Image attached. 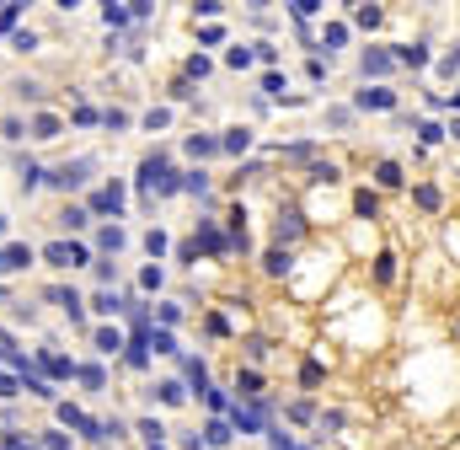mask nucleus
<instances>
[{"label": "nucleus", "instance_id": "14", "mask_svg": "<svg viewBox=\"0 0 460 450\" xmlns=\"http://www.w3.org/2000/svg\"><path fill=\"white\" fill-rule=\"evenodd\" d=\"M203 440H209L214 450H230V440H236V434H230V424H225V418H209V424H203Z\"/></svg>", "mask_w": 460, "mask_h": 450}, {"label": "nucleus", "instance_id": "10", "mask_svg": "<svg viewBox=\"0 0 460 450\" xmlns=\"http://www.w3.org/2000/svg\"><path fill=\"white\" fill-rule=\"evenodd\" d=\"M236 397H241V402H252V408L262 402V375H257V370H241V375H236Z\"/></svg>", "mask_w": 460, "mask_h": 450}, {"label": "nucleus", "instance_id": "32", "mask_svg": "<svg viewBox=\"0 0 460 450\" xmlns=\"http://www.w3.org/2000/svg\"><path fill=\"white\" fill-rule=\"evenodd\" d=\"M326 43H332V48H342V43H348V27H342V21H332V27L321 33V48H326Z\"/></svg>", "mask_w": 460, "mask_h": 450}, {"label": "nucleus", "instance_id": "38", "mask_svg": "<svg viewBox=\"0 0 460 450\" xmlns=\"http://www.w3.org/2000/svg\"><path fill=\"white\" fill-rule=\"evenodd\" d=\"M80 381H86V386H107V375H102V365H86V370H75Z\"/></svg>", "mask_w": 460, "mask_h": 450}, {"label": "nucleus", "instance_id": "9", "mask_svg": "<svg viewBox=\"0 0 460 450\" xmlns=\"http://www.w3.org/2000/svg\"><path fill=\"white\" fill-rule=\"evenodd\" d=\"M391 54H396V64H407V70H428V38L401 43V48H391Z\"/></svg>", "mask_w": 460, "mask_h": 450}, {"label": "nucleus", "instance_id": "36", "mask_svg": "<svg viewBox=\"0 0 460 450\" xmlns=\"http://www.w3.org/2000/svg\"><path fill=\"white\" fill-rule=\"evenodd\" d=\"M123 359H129L134 370H145V365H150V348H145V343H129V354H123Z\"/></svg>", "mask_w": 460, "mask_h": 450}, {"label": "nucleus", "instance_id": "40", "mask_svg": "<svg viewBox=\"0 0 460 450\" xmlns=\"http://www.w3.org/2000/svg\"><path fill=\"white\" fill-rule=\"evenodd\" d=\"M140 434H145V440H150V445H160V434H166V429H160L156 418H140Z\"/></svg>", "mask_w": 460, "mask_h": 450}, {"label": "nucleus", "instance_id": "16", "mask_svg": "<svg viewBox=\"0 0 460 450\" xmlns=\"http://www.w3.org/2000/svg\"><path fill=\"white\" fill-rule=\"evenodd\" d=\"M375 183H380V188H401V183H407V177H401V161H391V156L375 161Z\"/></svg>", "mask_w": 460, "mask_h": 450}, {"label": "nucleus", "instance_id": "8", "mask_svg": "<svg viewBox=\"0 0 460 450\" xmlns=\"http://www.w3.org/2000/svg\"><path fill=\"white\" fill-rule=\"evenodd\" d=\"M230 429L241 434H262V424H268V402H257V408H230V418H225Z\"/></svg>", "mask_w": 460, "mask_h": 450}, {"label": "nucleus", "instance_id": "43", "mask_svg": "<svg viewBox=\"0 0 460 450\" xmlns=\"http://www.w3.org/2000/svg\"><path fill=\"white\" fill-rule=\"evenodd\" d=\"M289 418H300V424H305V418H316V402H289Z\"/></svg>", "mask_w": 460, "mask_h": 450}, {"label": "nucleus", "instance_id": "4", "mask_svg": "<svg viewBox=\"0 0 460 450\" xmlns=\"http://www.w3.org/2000/svg\"><path fill=\"white\" fill-rule=\"evenodd\" d=\"M193 246H199V252H209V258H225V252H230V236H225L214 220H199V231H193Z\"/></svg>", "mask_w": 460, "mask_h": 450}, {"label": "nucleus", "instance_id": "34", "mask_svg": "<svg viewBox=\"0 0 460 450\" xmlns=\"http://www.w3.org/2000/svg\"><path fill=\"white\" fill-rule=\"evenodd\" d=\"M311 177H316V183H338L342 172H338V166H332V161H316V166H311Z\"/></svg>", "mask_w": 460, "mask_h": 450}, {"label": "nucleus", "instance_id": "48", "mask_svg": "<svg viewBox=\"0 0 460 450\" xmlns=\"http://www.w3.org/2000/svg\"><path fill=\"white\" fill-rule=\"evenodd\" d=\"M439 70H444V75H460V48H455V54H444Z\"/></svg>", "mask_w": 460, "mask_h": 450}, {"label": "nucleus", "instance_id": "13", "mask_svg": "<svg viewBox=\"0 0 460 450\" xmlns=\"http://www.w3.org/2000/svg\"><path fill=\"white\" fill-rule=\"evenodd\" d=\"M412 204H418V209H428V215H439L444 193H439V188H434V183H418V188H412Z\"/></svg>", "mask_w": 460, "mask_h": 450}, {"label": "nucleus", "instance_id": "42", "mask_svg": "<svg viewBox=\"0 0 460 450\" xmlns=\"http://www.w3.org/2000/svg\"><path fill=\"white\" fill-rule=\"evenodd\" d=\"M203 397H209V408H214V413H230V402H225V391H220V386H209Z\"/></svg>", "mask_w": 460, "mask_h": 450}, {"label": "nucleus", "instance_id": "3", "mask_svg": "<svg viewBox=\"0 0 460 450\" xmlns=\"http://www.w3.org/2000/svg\"><path fill=\"white\" fill-rule=\"evenodd\" d=\"M91 166H97L91 156H80V161H64V166H54V172H43V183H54V188H80Z\"/></svg>", "mask_w": 460, "mask_h": 450}, {"label": "nucleus", "instance_id": "52", "mask_svg": "<svg viewBox=\"0 0 460 450\" xmlns=\"http://www.w3.org/2000/svg\"><path fill=\"white\" fill-rule=\"evenodd\" d=\"M455 177H460V172H455Z\"/></svg>", "mask_w": 460, "mask_h": 450}, {"label": "nucleus", "instance_id": "22", "mask_svg": "<svg viewBox=\"0 0 460 450\" xmlns=\"http://www.w3.org/2000/svg\"><path fill=\"white\" fill-rule=\"evenodd\" d=\"M396 279V252H380L375 258V285H391Z\"/></svg>", "mask_w": 460, "mask_h": 450}, {"label": "nucleus", "instance_id": "12", "mask_svg": "<svg viewBox=\"0 0 460 450\" xmlns=\"http://www.w3.org/2000/svg\"><path fill=\"white\" fill-rule=\"evenodd\" d=\"M353 215H359V220H380V193L359 188V193H353Z\"/></svg>", "mask_w": 460, "mask_h": 450}, {"label": "nucleus", "instance_id": "23", "mask_svg": "<svg viewBox=\"0 0 460 450\" xmlns=\"http://www.w3.org/2000/svg\"><path fill=\"white\" fill-rule=\"evenodd\" d=\"M262 91H268V97H279V102H295V97H289V86H284V75H279V70H273V75H262Z\"/></svg>", "mask_w": 460, "mask_h": 450}, {"label": "nucleus", "instance_id": "24", "mask_svg": "<svg viewBox=\"0 0 460 450\" xmlns=\"http://www.w3.org/2000/svg\"><path fill=\"white\" fill-rule=\"evenodd\" d=\"M59 134V118L54 113H38V123H33V140H54Z\"/></svg>", "mask_w": 460, "mask_h": 450}, {"label": "nucleus", "instance_id": "41", "mask_svg": "<svg viewBox=\"0 0 460 450\" xmlns=\"http://www.w3.org/2000/svg\"><path fill=\"white\" fill-rule=\"evenodd\" d=\"M182 188H187V193H203V188H209V177H203V172H187V177H182Z\"/></svg>", "mask_w": 460, "mask_h": 450}, {"label": "nucleus", "instance_id": "31", "mask_svg": "<svg viewBox=\"0 0 460 450\" xmlns=\"http://www.w3.org/2000/svg\"><path fill=\"white\" fill-rule=\"evenodd\" d=\"M353 21H359V27H380L385 11H380V6H359V11H353Z\"/></svg>", "mask_w": 460, "mask_h": 450}, {"label": "nucleus", "instance_id": "11", "mask_svg": "<svg viewBox=\"0 0 460 450\" xmlns=\"http://www.w3.org/2000/svg\"><path fill=\"white\" fill-rule=\"evenodd\" d=\"M33 263V246H0V273H17Z\"/></svg>", "mask_w": 460, "mask_h": 450}, {"label": "nucleus", "instance_id": "46", "mask_svg": "<svg viewBox=\"0 0 460 450\" xmlns=\"http://www.w3.org/2000/svg\"><path fill=\"white\" fill-rule=\"evenodd\" d=\"M209 332H214V338H225V332H230V322H225L220 311H209Z\"/></svg>", "mask_w": 460, "mask_h": 450}, {"label": "nucleus", "instance_id": "49", "mask_svg": "<svg viewBox=\"0 0 460 450\" xmlns=\"http://www.w3.org/2000/svg\"><path fill=\"white\" fill-rule=\"evenodd\" d=\"M444 134H455V140H460V118H455V123H450V129H444Z\"/></svg>", "mask_w": 460, "mask_h": 450}, {"label": "nucleus", "instance_id": "20", "mask_svg": "<svg viewBox=\"0 0 460 450\" xmlns=\"http://www.w3.org/2000/svg\"><path fill=\"white\" fill-rule=\"evenodd\" d=\"M48 300H54V306H64V311H70V316H75V322H80V295H75V289L54 285V289H48Z\"/></svg>", "mask_w": 460, "mask_h": 450}, {"label": "nucleus", "instance_id": "28", "mask_svg": "<svg viewBox=\"0 0 460 450\" xmlns=\"http://www.w3.org/2000/svg\"><path fill=\"white\" fill-rule=\"evenodd\" d=\"M123 242H129V236H123L118 225H107V231H102V236H97V246H102V252H118Z\"/></svg>", "mask_w": 460, "mask_h": 450}, {"label": "nucleus", "instance_id": "6", "mask_svg": "<svg viewBox=\"0 0 460 450\" xmlns=\"http://www.w3.org/2000/svg\"><path fill=\"white\" fill-rule=\"evenodd\" d=\"M369 107L375 113H396V91L391 86H364L359 97H353V113H369Z\"/></svg>", "mask_w": 460, "mask_h": 450}, {"label": "nucleus", "instance_id": "51", "mask_svg": "<svg viewBox=\"0 0 460 450\" xmlns=\"http://www.w3.org/2000/svg\"><path fill=\"white\" fill-rule=\"evenodd\" d=\"M150 450H160V445H150Z\"/></svg>", "mask_w": 460, "mask_h": 450}, {"label": "nucleus", "instance_id": "29", "mask_svg": "<svg viewBox=\"0 0 460 450\" xmlns=\"http://www.w3.org/2000/svg\"><path fill=\"white\" fill-rule=\"evenodd\" d=\"M418 134H423V145H439V140H450V134H444V123H434V118H423V123H418Z\"/></svg>", "mask_w": 460, "mask_h": 450}, {"label": "nucleus", "instance_id": "33", "mask_svg": "<svg viewBox=\"0 0 460 450\" xmlns=\"http://www.w3.org/2000/svg\"><path fill=\"white\" fill-rule=\"evenodd\" d=\"M187 381L199 391H209V370H203V359H187Z\"/></svg>", "mask_w": 460, "mask_h": 450}, {"label": "nucleus", "instance_id": "21", "mask_svg": "<svg viewBox=\"0 0 460 450\" xmlns=\"http://www.w3.org/2000/svg\"><path fill=\"white\" fill-rule=\"evenodd\" d=\"M160 402H166V408H182V402H187V386H182V381H160Z\"/></svg>", "mask_w": 460, "mask_h": 450}, {"label": "nucleus", "instance_id": "17", "mask_svg": "<svg viewBox=\"0 0 460 450\" xmlns=\"http://www.w3.org/2000/svg\"><path fill=\"white\" fill-rule=\"evenodd\" d=\"M187 156L209 161V156H220V140H214V134H187Z\"/></svg>", "mask_w": 460, "mask_h": 450}, {"label": "nucleus", "instance_id": "15", "mask_svg": "<svg viewBox=\"0 0 460 450\" xmlns=\"http://www.w3.org/2000/svg\"><path fill=\"white\" fill-rule=\"evenodd\" d=\"M289 258H295V252H284V246H268V252H262V273H268V279H279L284 268H289Z\"/></svg>", "mask_w": 460, "mask_h": 450}, {"label": "nucleus", "instance_id": "45", "mask_svg": "<svg viewBox=\"0 0 460 450\" xmlns=\"http://www.w3.org/2000/svg\"><path fill=\"white\" fill-rule=\"evenodd\" d=\"M0 134H6V140H21L27 129H21V118H6V123H0Z\"/></svg>", "mask_w": 460, "mask_h": 450}, {"label": "nucleus", "instance_id": "19", "mask_svg": "<svg viewBox=\"0 0 460 450\" xmlns=\"http://www.w3.org/2000/svg\"><path fill=\"white\" fill-rule=\"evenodd\" d=\"M91 209H102V215H118V209H123V188L113 183L107 193H97V199H91Z\"/></svg>", "mask_w": 460, "mask_h": 450}, {"label": "nucleus", "instance_id": "30", "mask_svg": "<svg viewBox=\"0 0 460 450\" xmlns=\"http://www.w3.org/2000/svg\"><path fill=\"white\" fill-rule=\"evenodd\" d=\"M91 306H97L102 316H113V311H123V300L113 295V289H97V300H91Z\"/></svg>", "mask_w": 460, "mask_h": 450}, {"label": "nucleus", "instance_id": "18", "mask_svg": "<svg viewBox=\"0 0 460 450\" xmlns=\"http://www.w3.org/2000/svg\"><path fill=\"white\" fill-rule=\"evenodd\" d=\"M246 145H252V129H225V134H220V150H225V156H241Z\"/></svg>", "mask_w": 460, "mask_h": 450}, {"label": "nucleus", "instance_id": "2", "mask_svg": "<svg viewBox=\"0 0 460 450\" xmlns=\"http://www.w3.org/2000/svg\"><path fill=\"white\" fill-rule=\"evenodd\" d=\"M43 263H54V268H80V263H91V252L80 242H48L43 246Z\"/></svg>", "mask_w": 460, "mask_h": 450}, {"label": "nucleus", "instance_id": "26", "mask_svg": "<svg viewBox=\"0 0 460 450\" xmlns=\"http://www.w3.org/2000/svg\"><path fill=\"white\" fill-rule=\"evenodd\" d=\"M97 348H102V354H118V348H123V332L118 327H102L97 332Z\"/></svg>", "mask_w": 460, "mask_h": 450}, {"label": "nucleus", "instance_id": "44", "mask_svg": "<svg viewBox=\"0 0 460 450\" xmlns=\"http://www.w3.org/2000/svg\"><path fill=\"white\" fill-rule=\"evenodd\" d=\"M316 11H321L316 0H295V17H300V21H311V17H316Z\"/></svg>", "mask_w": 460, "mask_h": 450}, {"label": "nucleus", "instance_id": "5", "mask_svg": "<svg viewBox=\"0 0 460 450\" xmlns=\"http://www.w3.org/2000/svg\"><path fill=\"white\" fill-rule=\"evenodd\" d=\"M359 70H364V81L375 75V86H380L385 75L396 70V54H391V48H364V54H359Z\"/></svg>", "mask_w": 460, "mask_h": 450}, {"label": "nucleus", "instance_id": "25", "mask_svg": "<svg viewBox=\"0 0 460 450\" xmlns=\"http://www.w3.org/2000/svg\"><path fill=\"white\" fill-rule=\"evenodd\" d=\"M145 343L156 348V354H177V343H172V332H166V327H150V338H145Z\"/></svg>", "mask_w": 460, "mask_h": 450}, {"label": "nucleus", "instance_id": "7", "mask_svg": "<svg viewBox=\"0 0 460 450\" xmlns=\"http://www.w3.org/2000/svg\"><path fill=\"white\" fill-rule=\"evenodd\" d=\"M300 236H305V215H300V209H279V225H273V242H279L284 252H289V246L300 242Z\"/></svg>", "mask_w": 460, "mask_h": 450}, {"label": "nucleus", "instance_id": "50", "mask_svg": "<svg viewBox=\"0 0 460 450\" xmlns=\"http://www.w3.org/2000/svg\"><path fill=\"white\" fill-rule=\"evenodd\" d=\"M0 236H6V215H0Z\"/></svg>", "mask_w": 460, "mask_h": 450}, {"label": "nucleus", "instance_id": "37", "mask_svg": "<svg viewBox=\"0 0 460 450\" xmlns=\"http://www.w3.org/2000/svg\"><path fill=\"white\" fill-rule=\"evenodd\" d=\"M102 17H107V27H129V17H134V11H123V6H107Z\"/></svg>", "mask_w": 460, "mask_h": 450}, {"label": "nucleus", "instance_id": "27", "mask_svg": "<svg viewBox=\"0 0 460 450\" xmlns=\"http://www.w3.org/2000/svg\"><path fill=\"white\" fill-rule=\"evenodd\" d=\"M43 370H48V375H75V365L59 359V354H48V348H43Z\"/></svg>", "mask_w": 460, "mask_h": 450}, {"label": "nucleus", "instance_id": "1", "mask_svg": "<svg viewBox=\"0 0 460 450\" xmlns=\"http://www.w3.org/2000/svg\"><path fill=\"white\" fill-rule=\"evenodd\" d=\"M140 188H145V193H177L182 177L172 172L166 156H145V161H140Z\"/></svg>", "mask_w": 460, "mask_h": 450}, {"label": "nucleus", "instance_id": "35", "mask_svg": "<svg viewBox=\"0 0 460 450\" xmlns=\"http://www.w3.org/2000/svg\"><path fill=\"white\" fill-rule=\"evenodd\" d=\"M59 220H64V231H86V220H91V215H86V209H64Z\"/></svg>", "mask_w": 460, "mask_h": 450}, {"label": "nucleus", "instance_id": "39", "mask_svg": "<svg viewBox=\"0 0 460 450\" xmlns=\"http://www.w3.org/2000/svg\"><path fill=\"white\" fill-rule=\"evenodd\" d=\"M225 64H230V70H246V64H252V48H230V54H225Z\"/></svg>", "mask_w": 460, "mask_h": 450}, {"label": "nucleus", "instance_id": "47", "mask_svg": "<svg viewBox=\"0 0 460 450\" xmlns=\"http://www.w3.org/2000/svg\"><path fill=\"white\" fill-rule=\"evenodd\" d=\"M268 445H273V450H305V445H295L289 434H268Z\"/></svg>", "mask_w": 460, "mask_h": 450}]
</instances>
